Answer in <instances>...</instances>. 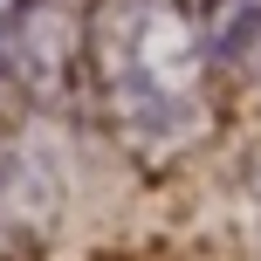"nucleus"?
Here are the masks:
<instances>
[{
    "label": "nucleus",
    "instance_id": "7ed1b4c3",
    "mask_svg": "<svg viewBox=\"0 0 261 261\" xmlns=\"http://www.w3.org/2000/svg\"><path fill=\"white\" fill-rule=\"evenodd\" d=\"M206 28V55L213 69H241V76H261V0H213L199 14Z\"/></svg>",
    "mask_w": 261,
    "mask_h": 261
},
{
    "label": "nucleus",
    "instance_id": "f257e3e1",
    "mask_svg": "<svg viewBox=\"0 0 261 261\" xmlns=\"http://www.w3.org/2000/svg\"><path fill=\"white\" fill-rule=\"evenodd\" d=\"M206 28L186 0H96L83 83L138 158H165L206 130Z\"/></svg>",
    "mask_w": 261,
    "mask_h": 261
},
{
    "label": "nucleus",
    "instance_id": "20e7f679",
    "mask_svg": "<svg viewBox=\"0 0 261 261\" xmlns=\"http://www.w3.org/2000/svg\"><path fill=\"white\" fill-rule=\"evenodd\" d=\"M0 21H7V14H0Z\"/></svg>",
    "mask_w": 261,
    "mask_h": 261
},
{
    "label": "nucleus",
    "instance_id": "f03ea898",
    "mask_svg": "<svg viewBox=\"0 0 261 261\" xmlns=\"http://www.w3.org/2000/svg\"><path fill=\"white\" fill-rule=\"evenodd\" d=\"M83 35H90V14H76L69 0H28L14 21H0V69L55 96L62 83L83 76Z\"/></svg>",
    "mask_w": 261,
    "mask_h": 261
}]
</instances>
